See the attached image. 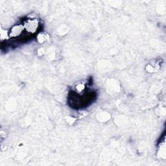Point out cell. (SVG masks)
<instances>
[{
  "instance_id": "6da1fadb",
  "label": "cell",
  "mask_w": 166,
  "mask_h": 166,
  "mask_svg": "<svg viewBox=\"0 0 166 166\" xmlns=\"http://www.w3.org/2000/svg\"><path fill=\"white\" fill-rule=\"evenodd\" d=\"M25 30L30 33H35L39 27V21L36 18H29L24 22Z\"/></svg>"
},
{
  "instance_id": "7a4b0ae2",
  "label": "cell",
  "mask_w": 166,
  "mask_h": 166,
  "mask_svg": "<svg viewBox=\"0 0 166 166\" xmlns=\"http://www.w3.org/2000/svg\"><path fill=\"white\" fill-rule=\"evenodd\" d=\"M25 30L24 25H16L11 28L9 33L8 36L10 38H16L19 36Z\"/></svg>"
},
{
  "instance_id": "3957f363",
  "label": "cell",
  "mask_w": 166,
  "mask_h": 166,
  "mask_svg": "<svg viewBox=\"0 0 166 166\" xmlns=\"http://www.w3.org/2000/svg\"><path fill=\"white\" fill-rule=\"evenodd\" d=\"M47 39V36L45 35L44 33H40L38 34V36H37V40L39 43L40 44H43Z\"/></svg>"
},
{
  "instance_id": "277c9868",
  "label": "cell",
  "mask_w": 166,
  "mask_h": 166,
  "mask_svg": "<svg viewBox=\"0 0 166 166\" xmlns=\"http://www.w3.org/2000/svg\"><path fill=\"white\" fill-rule=\"evenodd\" d=\"M76 89L78 92H81L84 89V85L83 84H79L76 86Z\"/></svg>"
},
{
  "instance_id": "5b68a950",
  "label": "cell",
  "mask_w": 166,
  "mask_h": 166,
  "mask_svg": "<svg viewBox=\"0 0 166 166\" xmlns=\"http://www.w3.org/2000/svg\"><path fill=\"white\" fill-rule=\"evenodd\" d=\"M44 53V48H40V49H38V55L41 56Z\"/></svg>"
}]
</instances>
